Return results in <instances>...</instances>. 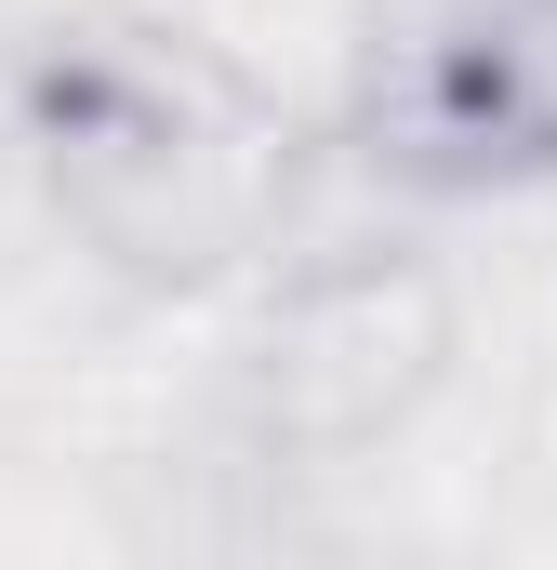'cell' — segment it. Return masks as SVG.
I'll list each match as a JSON object with an SVG mask.
<instances>
[{
    "instance_id": "6da1fadb",
    "label": "cell",
    "mask_w": 557,
    "mask_h": 570,
    "mask_svg": "<svg viewBox=\"0 0 557 570\" xmlns=\"http://www.w3.org/2000/svg\"><path fill=\"white\" fill-rule=\"evenodd\" d=\"M27 146L53 213L146 292H199L278 226V120L266 94L159 27V13H80L27 53Z\"/></svg>"
},
{
    "instance_id": "7a4b0ae2",
    "label": "cell",
    "mask_w": 557,
    "mask_h": 570,
    "mask_svg": "<svg viewBox=\"0 0 557 570\" xmlns=\"http://www.w3.org/2000/svg\"><path fill=\"white\" fill-rule=\"evenodd\" d=\"M359 146L424 199L557 186V0H372Z\"/></svg>"
}]
</instances>
